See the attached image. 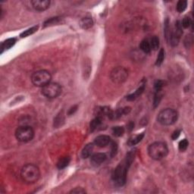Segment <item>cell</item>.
<instances>
[{"mask_svg": "<svg viewBox=\"0 0 194 194\" xmlns=\"http://www.w3.org/2000/svg\"><path fill=\"white\" fill-rule=\"evenodd\" d=\"M135 154V150H132L130 153H128V154H127V156L125 157L124 161L121 162L113 171L112 177L114 183L117 186H123L126 182L127 174H128V169H129L132 162L134 159Z\"/></svg>", "mask_w": 194, "mask_h": 194, "instance_id": "1", "label": "cell"}, {"mask_svg": "<svg viewBox=\"0 0 194 194\" xmlns=\"http://www.w3.org/2000/svg\"><path fill=\"white\" fill-rule=\"evenodd\" d=\"M40 177V168L33 164H27L21 170V177L27 184H33L38 181Z\"/></svg>", "mask_w": 194, "mask_h": 194, "instance_id": "2", "label": "cell"}, {"mask_svg": "<svg viewBox=\"0 0 194 194\" xmlns=\"http://www.w3.org/2000/svg\"><path fill=\"white\" fill-rule=\"evenodd\" d=\"M168 148L164 142H154L148 147V154L152 159L159 161L167 156Z\"/></svg>", "mask_w": 194, "mask_h": 194, "instance_id": "3", "label": "cell"}, {"mask_svg": "<svg viewBox=\"0 0 194 194\" xmlns=\"http://www.w3.org/2000/svg\"><path fill=\"white\" fill-rule=\"evenodd\" d=\"M178 119L177 111L173 109H165L162 110L157 115V121L160 124L169 126L174 124Z\"/></svg>", "mask_w": 194, "mask_h": 194, "instance_id": "4", "label": "cell"}, {"mask_svg": "<svg viewBox=\"0 0 194 194\" xmlns=\"http://www.w3.org/2000/svg\"><path fill=\"white\" fill-rule=\"evenodd\" d=\"M52 76L46 70H40L35 71L31 76V81L35 86L43 87L49 83H50Z\"/></svg>", "mask_w": 194, "mask_h": 194, "instance_id": "5", "label": "cell"}, {"mask_svg": "<svg viewBox=\"0 0 194 194\" xmlns=\"http://www.w3.org/2000/svg\"><path fill=\"white\" fill-rule=\"evenodd\" d=\"M15 134L19 142L27 143L33 140L34 137V130L31 126L22 125L17 128Z\"/></svg>", "mask_w": 194, "mask_h": 194, "instance_id": "6", "label": "cell"}, {"mask_svg": "<svg viewBox=\"0 0 194 194\" xmlns=\"http://www.w3.org/2000/svg\"><path fill=\"white\" fill-rule=\"evenodd\" d=\"M61 86L58 83L50 82L42 87L41 93L48 99H55L61 93Z\"/></svg>", "mask_w": 194, "mask_h": 194, "instance_id": "7", "label": "cell"}, {"mask_svg": "<svg viewBox=\"0 0 194 194\" xmlns=\"http://www.w3.org/2000/svg\"><path fill=\"white\" fill-rule=\"evenodd\" d=\"M128 71L124 67H116L110 73V78L114 84H121L128 80Z\"/></svg>", "mask_w": 194, "mask_h": 194, "instance_id": "8", "label": "cell"}, {"mask_svg": "<svg viewBox=\"0 0 194 194\" xmlns=\"http://www.w3.org/2000/svg\"><path fill=\"white\" fill-rule=\"evenodd\" d=\"M182 34L183 31L182 27H181V24L179 21H177L175 23V26H174V29H172L171 31L170 36H169L168 42L172 46H176L178 45Z\"/></svg>", "mask_w": 194, "mask_h": 194, "instance_id": "9", "label": "cell"}, {"mask_svg": "<svg viewBox=\"0 0 194 194\" xmlns=\"http://www.w3.org/2000/svg\"><path fill=\"white\" fill-rule=\"evenodd\" d=\"M49 0H33L31 1L33 8L37 12H44L47 10L50 6Z\"/></svg>", "mask_w": 194, "mask_h": 194, "instance_id": "10", "label": "cell"}, {"mask_svg": "<svg viewBox=\"0 0 194 194\" xmlns=\"http://www.w3.org/2000/svg\"><path fill=\"white\" fill-rule=\"evenodd\" d=\"M112 140H111L110 137L107 135H99L95 138L94 144L99 147H105L108 146L109 144L111 143Z\"/></svg>", "mask_w": 194, "mask_h": 194, "instance_id": "11", "label": "cell"}, {"mask_svg": "<svg viewBox=\"0 0 194 194\" xmlns=\"http://www.w3.org/2000/svg\"><path fill=\"white\" fill-rule=\"evenodd\" d=\"M107 156L105 153H98L91 156L90 162L93 165H99L106 160Z\"/></svg>", "mask_w": 194, "mask_h": 194, "instance_id": "12", "label": "cell"}, {"mask_svg": "<svg viewBox=\"0 0 194 194\" xmlns=\"http://www.w3.org/2000/svg\"><path fill=\"white\" fill-rule=\"evenodd\" d=\"M15 43H16V39L15 38H9L2 42L1 44V54L3 53L4 50L11 49L12 46H15Z\"/></svg>", "mask_w": 194, "mask_h": 194, "instance_id": "13", "label": "cell"}, {"mask_svg": "<svg viewBox=\"0 0 194 194\" xmlns=\"http://www.w3.org/2000/svg\"><path fill=\"white\" fill-rule=\"evenodd\" d=\"M93 149H94V144L93 143H88L84 146L82 152H81V156L84 158H87L90 156H92V153L93 152Z\"/></svg>", "mask_w": 194, "mask_h": 194, "instance_id": "14", "label": "cell"}, {"mask_svg": "<svg viewBox=\"0 0 194 194\" xmlns=\"http://www.w3.org/2000/svg\"><path fill=\"white\" fill-rule=\"evenodd\" d=\"M79 24H80L81 28L84 30H87L93 27V21L91 17H84V18H82L80 21Z\"/></svg>", "mask_w": 194, "mask_h": 194, "instance_id": "15", "label": "cell"}, {"mask_svg": "<svg viewBox=\"0 0 194 194\" xmlns=\"http://www.w3.org/2000/svg\"><path fill=\"white\" fill-rule=\"evenodd\" d=\"M144 89H145V85L143 84V86H140V88H138V89L135 91L134 93H132V94H130L129 96H127L126 98L127 100H128V101H133V100H135L136 99L138 98V97L143 93Z\"/></svg>", "mask_w": 194, "mask_h": 194, "instance_id": "16", "label": "cell"}, {"mask_svg": "<svg viewBox=\"0 0 194 194\" xmlns=\"http://www.w3.org/2000/svg\"><path fill=\"white\" fill-rule=\"evenodd\" d=\"M143 137H144V133L133 136V137H131L129 140H128V144L129 146L137 145V144H138L139 143H140V141L143 139Z\"/></svg>", "mask_w": 194, "mask_h": 194, "instance_id": "17", "label": "cell"}, {"mask_svg": "<svg viewBox=\"0 0 194 194\" xmlns=\"http://www.w3.org/2000/svg\"><path fill=\"white\" fill-rule=\"evenodd\" d=\"M70 158L69 156L61 157L59 161H58L56 165H57V167L59 169H63L68 166V164L70 163Z\"/></svg>", "mask_w": 194, "mask_h": 194, "instance_id": "18", "label": "cell"}, {"mask_svg": "<svg viewBox=\"0 0 194 194\" xmlns=\"http://www.w3.org/2000/svg\"><path fill=\"white\" fill-rule=\"evenodd\" d=\"M140 48L143 52L145 54H148L151 52V46L149 44V41L148 40H143L141 41L140 44Z\"/></svg>", "mask_w": 194, "mask_h": 194, "instance_id": "19", "label": "cell"}, {"mask_svg": "<svg viewBox=\"0 0 194 194\" xmlns=\"http://www.w3.org/2000/svg\"><path fill=\"white\" fill-rule=\"evenodd\" d=\"M38 28H39V26H34V27L29 28V29L26 30V31H24V32H22V33H21L20 36L22 38H24V37H27V36H31V35H32L33 33H34L35 32L37 31Z\"/></svg>", "mask_w": 194, "mask_h": 194, "instance_id": "20", "label": "cell"}, {"mask_svg": "<svg viewBox=\"0 0 194 194\" xmlns=\"http://www.w3.org/2000/svg\"><path fill=\"white\" fill-rule=\"evenodd\" d=\"M149 44H150L151 49L155 51L158 50V49L159 48V39L158 36H153L149 41Z\"/></svg>", "mask_w": 194, "mask_h": 194, "instance_id": "21", "label": "cell"}, {"mask_svg": "<svg viewBox=\"0 0 194 194\" xmlns=\"http://www.w3.org/2000/svg\"><path fill=\"white\" fill-rule=\"evenodd\" d=\"M187 6V2L186 0H180L176 6V9L179 13H182L186 10Z\"/></svg>", "mask_w": 194, "mask_h": 194, "instance_id": "22", "label": "cell"}, {"mask_svg": "<svg viewBox=\"0 0 194 194\" xmlns=\"http://www.w3.org/2000/svg\"><path fill=\"white\" fill-rule=\"evenodd\" d=\"M102 123V118L101 117H98L97 116L96 118H95L94 119L92 120V121L90 122V130L91 131H93L94 130H96Z\"/></svg>", "mask_w": 194, "mask_h": 194, "instance_id": "23", "label": "cell"}, {"mask_svg": "<svg viewBox=\"0 0 194 194\" xmlns=\"http://www.w3.org/2000/svg\"><path fill=\"white\" fill-rule=\"evenodd\" d=\"M193 36L192 34H188L185 36L183 40V44L187 49H190L193 46Z\"/></svg>", "mask_w": 194, "mask_h": 194, "instance_id": "24", "label": "cell"}, {"mask_svg": "<svg viewBox=\"0 0 194 194\" xmlns=\"http://www.w3.org/2000/svg\"><path fill=\"white\" fill-rule=\"evenodd\" d=\"M124 128L122 126H116L112 128V133L115 137H121L124 133Z\"/></svg>", "mask_w": 194, "mask_h": 194, "instance_id": "25", "label": "cell"}, {"mask_svg": "<svg viewBox=\"0 0 194 194\" xmlns=\"http://www.w3.org/2000/svg\"><path fill=\"white\" fill-rule=\"evenodd\" d=\"M164 59H165V50L164 49H160L159 52H158V56L156 58V65L157 66H159L162 64L163 62Z\"/></svg>", "mask_w": 194, "mask_h": 194, "instance_id": "26", "label": "cell"}, {"mask_svg": "<svg viewBox=\"0 0 194 194\" xmlns=\"http://www.w3.org/2000/svg\"><path fill=\"white\" fill-rule=\"evenodd\" d=\"M64 116H63L62 113H60L56 116V118L54 120V127L58 128V127L61 126V123L64 122Z\"/></svg>", "mask_w": 194, "mask_h": 194, "instance_id": "27", "label": "cell"}, {"mask_svg": "<svg viewBox=\"0 0 194 194\" xmlns=\"http://www.w3.org/2000/svg\"><path fill=\"white\" fill-rule=\"evenodd\" d=\"M181 27L183 28H189L190 26H192V21L191 19L188 16H186L183 17V19L182 20V22H181Z\"/></svg>", "mask_w": 194, "mask_h": 194, "instance_id": "28", "label": "cell"}, {"mask_svg": "<svg viewBox=\"0 0 194 194\" xmlns=\"http://www.w3.org/2000/svg\"><path fill=\"white\" fill-rule=\"evenodd\" d=\"M189 143L187 139H183L181 141H180L179 145H178V148H179V150L181 152H184L187 150V149L188 148Z\"/></svg>", "mask_w": 194, "mask_h": 194, "instance_id": "29", "label": "cell"}, {"mask_svg": "<svg viewBox=\"0 0 194 194\" xmlns=\"http://www.w3.org/2000/svg\"><path fill=\"white\" fill-rule=\"evenodd\" d=\"M162 94L161 93V91H156V94H155L154 97V101H153V105H154V107H157L159 104L160 101L162 99Z\"/></svg>", "mask_w": 194, "mask_h": 194, "instance_id": "30", "label": "cell"}, {"mask_svg": "<svg viewBox=\"0 0 194 194\" xmlns=\"http://www.w3.org/2000/svg\"><path fill=\"white\" fill-rule=\"evenodd\" d=\"M111 156L113 157L116 155L118 151V145L115 142H111Z\"/></svg>", "mask_w": 194, "mask_h": 194, "instance_id": "31", "label": "cell"}, {"mask_svg": "<svg viewBox=\"0 0 194 194\" xmlns=\"http://www.w3.org/2000/svg\"><path fill=\"white\" fill-rule=\"evenodd\" d=\"M163 84L164 82L162 80H157L155 83V89H156V91H162V87L164 86Z\"/></svg>", "mask_w": 194, "mask_h": 194, "instance_id": "32", "label": "cell"}, {"mask_svg": "<svg viewBox=\"0 0 194 194\" xmlns=\"http://www.w3.org/2000/svg\"><path fill=\"white\" fill-rule=\"evenodd\" d=\"M58 21H59L58 17H52V18L49 19V20L46 21V22L44 23V26H45V27H46V26L52 25V24H56V23Z\"/></svg>", "mask_w": 194, "mask_h": 194, "instance_id": "33", "label": "cell"}, {"mask_svg": "<svg viewBox=\"0 0 194 194\" xmlns=\"http://www.w3.org/2000/svg\"><path fill=\"white\" fill-rule=\"evenodd\" d=\"M70 193H86V191L82 187H76L70 191Z\"/></svg>", "mask_w": 194, "mask_h": 194, "instance_id": "34", "label": "cell"}, {"mask_svg": "<svg viewBox=\"0 0 194 194\" xmlns=\"http://www.w3.org/2000/svg\"><path fill=\"white\" fill-rule=\"evenodd\" d=\"M180 134H181V130H176L175 131H174V133H172V140H177L178 137H179Z\"/></svg>", "mask_w": 194, "mask_h": 194, "instance_id": "35", "label": "cell"}, {"mask_svg": "<svg viewBox=\"0 0 194 194\" xmlns=\"http://www.w3.org/2000/svg\"><path fill=\"white\" fill-rule=\"evenodd\" d=\"M121 109H122V112L124 114H128L130 112V110H131V109H130V107H129V106L124 107V108H122Z\"/></svg>", "mask_w": 194, "mask_h": 194, "instance_id": "36", "label": "cell"}, {"mask_svg": "<svg viewBox=\"0 0 194 194\" xmlns=\"http://www.w3.org/2000/svg\"><path fill=\"white\" fill-rule=\"evenodd\" d=\"M76 110H77V106L72 107V108L70 109L69 112H68V114H69V115H70V114H74V112H75Z\"/></svg>", "mask_w": 194, "mask_h": 194, "instance_id": "37", "label": "cell"}, {"mask_svg": "<svg viewBox=\"0 0 194 194\" xmlns=\"http://www.w3.org/2000/svg\"><path fill=\"white\" fill-rule=\"evenodd\" d=\"M128 127H129V128H129L130 130H131L132 129H133V127H134V124H133V123H132V122H130V124H128Z\"/></svg>", "mask_w": 194, "mask_h": 194, "instance_id": "38", "label": "cell"}]
</instances>
